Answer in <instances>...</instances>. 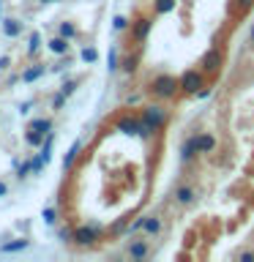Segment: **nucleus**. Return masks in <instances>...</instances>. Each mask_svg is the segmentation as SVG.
I'll return each mask as SVG.
<instances>
[{
	"instance_id": "nucleus-22",
	"label": "nucleus",
	"mask_w": 254,
	"mask_h": 262,
	"mask_svg": "<svg viewBox=\"0 0 254 262\" xmlns=\"http://www.w3.org/2000/svg\"><path fill=\"white\" fill-rule=\"evenodd\" d=\"M96 49H82V60H85V63H93L96 60Z\"/></svg>"
},
{
	"instance_id": "nucleus-20",
	"label": "nucleus",
	"mask_w": 254,
	"mask_h": 262,
	"mask_svg": "<svg viewBox=\"0 0 254 262\" xmlns=\"http://www.w3.org/2000/svg\"><path fill=\"white\" fill-rule=\"evenodd\" d=\"M30 128H36V131H44V134H47V131L52 128V123H49V120H33V123H30Z\"/></svg>"
},
{
	"instance_id": "nucleus-23",
	"label": "nucleus",
	"mask_w": 254,
	"mask_h": 262,
	"mask_svg": "<svg viewBox=\"0 0 254 262\" xmlns=\"http://www.w3.org/2000/svg\"><path fill=\"white\" fill-rule=\"evenodd\" d=\"M126 28H129L126 16H115V30H126Z\"/></svg>"
},
{
	"instance_id": "nucleus-24",
	"label": "nucleus",
	"mask_w": 254,
	"mask_h": 262,
	"mask_svg": "<svg viewBox=\"0 0 254 262\" xmlns=\"http://www.w3.org/2000/svg\"><path fill=\"white\" fill-rule=\"evenodd\" d=\"M235 6H238V11H249L254 6V0H235Z\"/></svg>"
},
{
	"instance_id": "nucleus-30",
	"label": "nucleus",
	"mask_w": 254,
	"mask_h": 262,
	"mask_svg": "<svg viewBox=\"0 0 254 262\" xmlns=\"http://www.w3.org/2000/svg\"><path fill=\"white\" fill-rule=\"evenodd\" d=\"M6 191H8V186H6V183H0V196H3Z\"/></svg>"
},
{
	"instance_id": "nucleus-32",
	"label": "nucleus",
	"mask_w": 254,
	"mask_h": 262,
	"mask_svg": "<svg viewBox=\"0 0 254 262\" xmlns=\"http://www.w3.org/2000/svg\"><path fill=\"white\" fill-rule=\"evenodd\" d=\"M44 3H55V0H44Z\"/></svg>"
},
{
	"instance_id": "nucleus-2",
	"label": "nucleus",
	"mask_w": 254,
	"mask_h": 262,
	"mask_svg": "<svg viewBox=\"0 0 254 262\" xmlns=\"http://www.w3.org/2000/svg\"><path fill=\"white\" fill-rule=\"evenodd\" d=\"M200 88H205V79H202V71H186L183 77H180V90H186V93H197Z\"/></svg>"
},
{
	"instance_id": "nucleus-10",
	"label": "nucleus",
	"mask_w": 254,
	"mask_h": 262,
	"mask_svg": "<svg viewBox=\"0 0 254 262\" xmlns=\"http://www.w3.org/2000/svg\"><path fill=\"white\" fill-rule=\"evenodd\" d=\"M175 196H178L180 205H192V202H194V191H192L188 186H180L178 191H175Z\"/></svg>"
},
{
	"instance_id": "nucleus-21",
	"label": "nucleus",
	"mask_w": 254,
	"mask_h": 262,
	"mask_svg": "<svg viewBox=\"0 0 254 262\" xmlns=\"http://www.w3.org/2000/svg\"><path fill=\"white\" fill-rule=\"evenodd\" d=\"M77 153H79V142H74L71 150H69V156H66V161H63L66 167H71V161H74V156H77Z\"/></svg>"
},
{
	"instance_id": "nucleus-1",
	"label": "nucleus",
	"mask_w": 254,
	"mask_h": 262,
	"mask_svg": "<svg viewBox=\"0 0 254 262\" xmlns=\"http://www.w3.org/2000/svg\"><path fill=\"white\" fill-rule=\"evenodd\" d=\"M178 88H180V82L175 77H167V74L153 79V93L159 96V98H172V96L178 93Z\"/></svg>"
},
{
	"instance_id": "nucleus-7",
	"label": "nucleus",
	"mask_w": 254,
	"mask_h": 262,
	"mask_svg": "<svg viewBox=\"0 0 254 262\" xmlns=\"http://www.w3.org/2000/svg\"><path fill=\"white\" fill-rule=\"evenodd\" d=\"M213 147H216V139L210 134H197V150L200 153H210Z\"/></svg>"
},
{
	"instance_id": "nucleus-6",
	"label": "nucleus",
	"mask_w": 254,
	"mask_h": 262,
	"mask_svg": "<svg viewBox=\"0 0 254 262\" xmlns=\"http://www.w3.org/2000/svg\"><path fill=\"white\" fill-rule=\"evenodd\" d=\"M147 251H151V249H147V243H145V241H137V243H131V246H129V257H131V259H145V257H147Z\"/></svg>"
},
{
	"instance_id": "nucleus-19",
	"label": "nucleus",
	"mask_w": 254,
	"mask_h": 262,
	"mask_svg": "<svg viewBox=\"0 0 254 262\" xmlns=\"http://www.w3.org/2000/svg\"><path fill=\"white\" fill-rule=\"evenodd\" d=\"M22 249H28V241H14L3 246V251H22Z\"/></svg>"
},
{
	"instance_id": "nucleus-29",
	"label": "nucleus",
	"mask_w": 254,
	"mask_h": 262,
	"mask_svg": "<svg viewBox=\"0 0 254 262\" xmlns=\"http://www.w3.org/2000/svg\"><path fill=\"white\" fill-rule=\"evenodd\" d=\"M134 66H137V57H129V60H126V66H123V69H126V71H134Z\"/></svg>"
},
{
	"instance_id": "nucleus-28",
	"label": "nucleus",
	"mask_w": 254,
	"mask_h": 262,
	"mask_svg": "<svg viewBox=\"0 0 254 262\" xmlns=\"http://www.w3.org/2000/svg\"><path fill=\"white\" fill-rule=\"evenodd\" d=\"M241 262H254V251H243L241 254Z\"/></svg>"
},
{
	"instance_id": "nucleus-5",
	"label": "nucleus",
	"mask_w": 254,
	"mask_h": 262,
	"mask_svg": "<svg viewBox=\"0 0 254 262\" xmlns=\"http://www.w3.org/2000/svg\"><path fill=\"white\" fill-rule=\"evenodd\" d=\"M202 69L205 71H219L221 69V52H219V49H208V52H205Z\"/></svg>"
},
{
	"instance_id": "nucleus-25",
	"label": "nucleus",
	"mask_w": 254,
	"mask_h": 262,
	"mask_svg": "<svg viewBox=\"0 0 254 262\" xmlns=\"http://www.w3.org/2000/svg\"><path fill=\"white\" fill-rule=\"evenodd\" d=\"M110 69L112 71L118 69V52H115V49H110Z\"/></svg>"
},
{
	"instance_id": "nucleus-16",
	"label": "nucleus",
	"mask_w": 254,
	"mask_h": 262,
	"mask_svg": "<svg viewBox=\"0 0 254 262\" xmlns=\"http://www.w3.org/2000/svg\"><path fill=\"white\" fill-rule=\"evenodd\" d=\"M41 74H44V66H36V69H30V71L22 74V82H33V79H38Z\"/></svg>"
},
{
	"instance_id": "nucleus-15",
	"label": "nucleus",
	"mask_w": 254,
	"mask_h": 262,
	"mask_svg": "<svg viewBox=\"0 0 254 262\" xmlns=\"http://www.w3.org/2000/svg\"><path fill=\"white\" fill-rule=\"evenodd\" d=\"M142 227H145V232H159V229H161V221L156 219V216H151V219L142 221Z\"/></svg>"
},
{
	"instance_id": "nucleus-8",
	"label": "nucleus",
	"mask_w": 254,
	"mask_h": 262,
	"mask_svg": "<svg viewBox=\"0 0 254 262\" xmlns=\"http://www.w3.org/2000/svg\"><path fill=\"white\" fill-rule=\"evenodd\" d=\"M118 128H120V131H126V134H139L142 123H137V120H131V118H123V120L118 123Z\"/></svg>"
},
{
	"instance_id": "nucleus-4",
	"label": "nucleus",
	"mask_w": 254,
	"mask_h": 262,
	"mask_svg": "<svg viewBox=\"0 0 254 262\" xmlns=\"http://www.w3.org/2000/svg\"><path fill=\"white\" fill-rule=\"evenodd\" d=\"M96 237H98V229L96 227H79V229H74V241L82 243V246L93 243Z\"/></svg>"
},
{
	"instance_id": "nucleus-17",
	"label": "nucleus",
	"mask_w": 254,
	"mask_h": 262,
	"mask_svg": "<svg viewBox=\"0 0 254 262\" xmlns=\"http://www.w3.org/2000/svg\"><path fill=\"white\" fill-rule=\"evenodd\" d=\"M175 8V0H156V11L159 14H170Z\"/></svg>"
},
{
	"instance_id": "nucleus-9",
	"label": "nucleus",
	"mask_w": 254,
	"mask_h": 262,
	"mask_svg": "<svg viewBox=\"0 0 254 262\" xmlns=\"http://www.w3.org/2000/svg\"><path fill=\"white\" fill-rule=\"evenodd\" d=\"M3 33H6L8 38H16V36L22 33V25L16 22V19H6V22H3Z\"/></svg>"
},
{
	"instance_id": "nucleus-13",
	"label": "nucleus",
	"mask_w": 254,
	"mask_h": 262,
	"mask_svg": "<svg viewBox=\"0 0 254 262\" xmlns=\"http://www.w3.org/2000/svg\"><path fill=\"white\" fill-rule=\"evenodd\" d=\"M194 153H200V150H197V137H192L183 145V159H194Z\"/></svg>"
},
{
	"instance_id": "nucleus-12",
	"label": "nucleus",
	"mask_w": 254,
	"mask_h": 262,
	"mask_svg": "<svg viewBox=\"0 0 254 262\" xmlns=\"http://www.w3.org/2000/svg\"><path fill=\"white\" fill-rule=\"evenodd\" d=\"M49 49H52L55 55H63L66 49H69V44H66V38H63V36H57V38L49 41Z\"/></svg>"
},
{
	"instance_id": "nucleus-3",
	"label": "nucleus",
	"mask_w": 254,
	"mask_h": 262,
	"mask_svg": "<svg viewBox=\"0 0 254 262\" xmlns=\"http://www.w3.org/2000/svg\"><path fill=\"white\" fill-rule=\"evenodd\" d=\"M164 120H167V112H164L161 110V106H147V110H145V115H142V123H145V126L147 128H161L164 126Z\"/></svg>"
},
{
	"instance_id": "nucleus-31",
	"label": "nucleus",
	"mask_w": 254,
	"mask_h": 262,
	"mask_svg": "<svg viewBox=\"0 0 254 262\" xmlns=\"http://www.w3.org/2000/svg\"><path fill=\"white\" fill-rule=\"evenodd\" d=\"M251 44H254V28H251Z\"/></svg>"
},
{
	"instance_id": "nucleus-26",
	"label": "nucleus",
	"mask_w": 254,
	"mask_h": 262,
	"mask_svg": "<svg viewBox=\"0 0 254 262\" xmlns=\"http://www.w3.org/2000/svg\"><path fill=\"white\" fill-rule=\"evenodd\" d=\"M38 44H41L38 33H33V38H30V49H33V52H36V49H38Z\"/></svg>"
},
{
	"instance_id": "nucleus-11",
	"label": "nucleus",
	"mask_w": 254,
	"mask_h": 262,
	"mask_svg": "<svg viewBox=\"0 0 254 262\" xmlns=\"http://www.w3.org/2000/svg\"><path fill=\"white\" fill-rule=\"evenodd\" d=\"M147 30H151V19H139V22L134 25V38L142 41V38L147 36Z\"/></svg>"
},
{
	"instance_id": "nucleus-18",
	"label": "nucleus",
	"mask_w": 254,
	"mask_h": 262,
	"mask_svg": "<svg viewBox=\"0 0 254 262\" xmlns=\"http://www.w3.org/2000/svg\"><path fill=\"white\" fill-rule=\"evenodd\" d=\"M60 36H63V38H74V36H77V28H74V25H69V22H63V25H60Z\"/></svg>"
},
{
	"instance_id": "nucleus-27",
	"label": "nucleus",
	"mask_w": 254,
	"mask_h": 262,
	"mask_svg": "<svg viewBox=\"0 0 254 262\" xmlns=\"http://www.w3.org/2000/svg\"><path fill=\"white\" fill-rule=\"evenodd\" d=\"M44 221H49V224L55 221V210H52V208H47V210H44Z\"/></svg>"
},
{
	"instance_id": "nucleus-14",
	"label": "nucleus",
	"mask_w": 254,
	"mask_h": 262,
	"mask_svg": "<svg viewBox=\"0 0 254 262\" xmlns=\"http://www.w3.org/2000/svg\"><path fill=\"white\" fill-rule=\"evenodd\" d=\"M25 139H28V145H41V142H44V131H36V128H30V131H28V137H25Z\"/></svg>"
}]
</instances>
